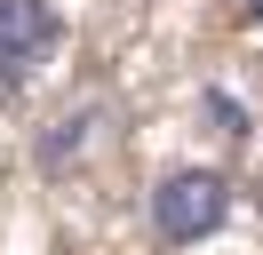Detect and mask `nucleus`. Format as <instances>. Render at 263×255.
<instances>
[{
    "mask_svg": "<svg viewBox=\"0 0 263 255\" xmlns=\"http://www.w3.org/2000/svg\"><path fill=\"white\" fill-rule=\"evenodd\" d=\"M223 223H231V175L223 168L160 175V191H152V231H160L167 247H199V239H215Z\"/></svg>",
    "mask_w": 263,
    "mask_h": 255,
    "instance_id": "1",
    "label": "nucleus"
},
{
    "mask_svg": "<svg viewBox=\"0 0 263 255\" xmlns=\"http://www.w3.org/2000/svg\"><path fill=\"white\" fill-rule=\"evenodd\" d=\"M56 40H64V24L48 0H0V88H24L56 56Z\"/></svg>",
    "mask_w": 263,
    "mask_h": 255,
    "instance_id": "2",
    "label": "nucleus"
},
{
    "mask_svg": "<svg viewBox=\"0 0 263 255\" xmlns=\"http://www.w3.org/2000/svg\"><path fill=\"white\" fill-rule=\"evenodd\" d=\"M80 152H88V112H64V120H48V136H40V175H64Z\"/></svg>",
    "mask_w": 263,
    "mask_h": 255,
    "instance_id": "3",
    "label": "nucleus"
},
{
    "mask_svg": "<svg viewBox=\"0 0 263 255\" xmlns=\"http://www.w3.org/2000/svg\"><path fill=\"white\" fill-rule=\"evenodd\" d=\"M208 112H215V136H223V143H239V136H247V112L231 104L223 88H208Z\"/></svg>",
    "mask_w": 263,
    "mask_h": 255,
    "instance_id": "4",
    "label": "nucleus"
},
{
    "mask_svg": "<svg viewBox=\"0 0 263 255\" xmlns=\"http://www.w3.org/2000/svg\"><path fill=\"white\" fill-rule=\"evenodd\" d=\"M239 16H247V24H263V0H239Z\"/></svg>",
    "mask_w": 263,
    "mask_h": 255,
    "instance_id": "5",
    "label": "nucleus"
},
{
    "mask_svg": "<svg viewBox=\"0 0 263 255\" xmlns=\"http://www.w3.org/2000/svg\"><path fill=\"white\" fill-rule=\"evenodd\" d=\"M255 199H263V184H255Z\"/></svg>",
    "mask_w": 263,
    "mask_h": 255,
    "instance_id": "6",
    "label": "nucleus"
}]
</instances>
